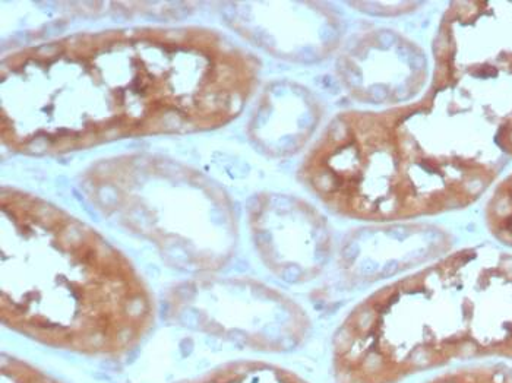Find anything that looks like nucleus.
<instances>
[{
	"label": "nucleus",
	"mask_w": 512,
	"mask_h": 383,
	"mask_svg": "<svg viewBox=\"0 0 512 383\" xmlns=\"http://www.w3.org/2000/svg\"><path fill=\"white\" fill-rule=\"evenodd\" d=\"M416 101L331 120L299 177L340 217L417 220L474 204L512 160V2H454Z\"/></svg>",
	"instance_id": "obj_1"
},
{
	"label": "nucleus",
	"mask_w": 512,
	"mask_h": 383,
	"mask_svg": "<svg viewBox=\"0 0 512 383\" xmlns=\"http://www.w3.org/2000/svg\"><path fill=\"white\" fill-rule=\"evenodd\" d=\"M258 74L252 53L207 28L60 37L3 59L2 142L49 155L211 131L240 115Z\"/></svg>",
	"instance_id": "obj_2"
},
{
	"label": "nucleus",
	"mask_w": 512,
	"mask_h": 383,
	"mask_svg": "<svg viewBox=\"0 0 512 383\" xmlns=\"http://www.w3.org/2000/svg\"><path fill=\"white\" fill-rule=\"evenodd\" d=\"M0 319L47 347L125 356L150 331L154 303L128 258L62 208L0 193Z\"/></svg>",
	"instance_id": "obj_3"
},
{
	"label": "nucleus",
	"mask_w": 512,
	"mask_h": 383,
	"mask_svg": "<svg viewBox=\"0 0 512 383\" xmlns=\"http://www.w3.org/2000/svg\"><path fill=\"white\" fill-rule=\"evenodd\" d=\"M97 210L153 243L173 267L217 271L232 259V201L204 174L153 155L100 161L82 180Z\"/></svg>",
	"instance_id": "obj_4"
},
{
	"label": "nucleus",
	"mask_w": 512,
	"mask_h": 383,
	"mask_svg": "<svg viewBox=\"0 0 512 383\" xmlns=\"http://www.w3.org/2000/svg\"><path fill=\"white\" fill-rule=\"evenodd\" d=\"M182 324L256 351L299 347L309 331L305 310L274 288L251 280L199 281L175 293Z\"/></svg>",
	"instance_id": "obj_5"
},
{
	"label": "nucleus",
	"mask_w": 512,
	"mask_h": 383,
	"mask_svg": "<svg viewBox=\"0 0 512 383\" xmlns=\"http://www.w3.org/2000/svg\"><path fill=\"white\" fill-rule=\"evenodd\" d=\"M259 258L286 283H308L321 274L333 253L327 220L295 196L265 195L249 211Z\"/></svg>",
	"instance_id": "obj_6"
},
{
	"label": "nucleus",
	"mask_w": 512,
	"mask_h": 383,
	"mask_svg": "<svg viewBox=\"0 0 512 383\" xmlns=\"http://www.w3.org/2000/svg\"><path fill=\"white\" fill-rule=\"evenodd\" d=\"M338 72L357 100L393 107L419 94L428 77L422 50L387 30L366 33L350 44Z\"/></svg>",
	"instance_id": "obj_7"
},
{
	"label": "nucleus",
	"mask_w": 512,
	"mask_h": 383,
	"mask_svg": "<svg viewBox=\"0 0 512 383\" xmlns=\"http://www.w3.org/2000/svg\"><path fill=\"white\" fill-rule=\"evenodd\" d=\"M350 237L341 253V268L353 281H378L417 267L447 250V237L428 227L362 231Z\"/></svg>",
	"instance_id": "obj_8"
},
{
	"label": "nucleus",
	"mask_w": 512,
	"mask_h": 383,
	"mask_svg": "<svg viewBox=\"0 0 512 383\" xmlns=\"http://www.w3.org/2000/svg\"><path fill=\"white\" fill-rule=\"evenodd\" d=\"M254 6L256 9L233 12V27L246 39L274 55L295 60H318L330 55L337 47L340 24L330 12L316 9L318 5L308 11L297 9L295 20L289 25L284 24L283 12L278 9V3L273 12L280 20V25L258 11L256 3Z\"/></svg>",
	"instance_id": "obj_9"
},
{
	"label": "nucleus",
	"mask_w": 512,
	"mask_h": 383,
	"mask_svg": "<svg viewBox=\"0 0 512 383\" xmlns=\"http://www.w3.org/2000/svg\"><path fill=\"white\" fill-rule=\"evenodd\" d=\"M194 383H308L292 370L267 362H235L217 367Z\"/></svg>",
	"instance_id": "obj_10"
},
{
	"label": "nucleus",
	"mask_w": 512,
	"mask_h": 383,
	"mask_svg": "<svg viewBox=\"0 0 512 383\" xmlns=\"http://www.w3.org/2000/svg\"><path fill=\"white\" fill-rule=\"evenodd\" d=\"M485 223L493 239L512 250V173L492 192L485 208Z\"/></svg>",
	"instance_id": "obj_11"
},
{
	"label": "nucleus",
	"mask_w": 512,
	"mask_h": 383,
	"mask_svg": "<svg viewBox=\"0 0 512 383\" xmlns=\"http://www.w3.org/2000/svg\"><path fill=\"white\" fill-rule=\"evenodd\" d=\"M425 383H512V376L499 366H472L450 370Z\"/></svg>",
	"instance_id": "obj_12"
},
{
	"label": "nucleus",
	"mask_w": 512,
	"mask_h": 383,
	"mask_svg": "<svg viewBox=\"0 0 512 383\" xmlns=\"http://www.w3.org/2000/svg\"><path fill=\"white\" fill-rule=\"evenodd\" d=\"M0 383H59L27 362L12 356H2Z\"/></svg>",
	"instance_id": "obj_13"
}]
</instances>
